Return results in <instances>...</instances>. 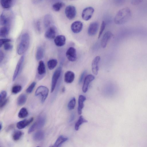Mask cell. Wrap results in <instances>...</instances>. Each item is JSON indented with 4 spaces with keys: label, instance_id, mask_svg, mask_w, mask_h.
I'll return each instance as SVG.
<instances>
[{
    "label": "cell",
    "instance_id": "8992f818",
    "mask_svg": "<svg viewBox=\"0 0 147 147\" xmlns=\"http://www.w3.org/2000/svg\"><path fill=\"white\" fill-rule=\"evenodd\" d=\"M62 67L60 66L58 67L54 72L52 78L51 92H53L54 90L58 81L61 73Z\"/></svg>",
    "mask_w": 147,
    "mask_h": 147
},
{
    "label": "cell",
    "instance_id": "52a82bcc",
    "mask_svg": "<svg viewBox=\"0 0 147 147\" xmlns=\"http://www.w3.org/2000/svg\"><path fill=\"white\" fill-rule=\"evenodd\" d=\"M24 59V56H22L20 58L16 66L13 76V81H15L20 74L22 68Z\"/></svg>",
    "mask_w": 147,
    "mask_h": 147
},
{
    "label": "cell",
    "instance_id": "836d02e7",
    "mask_svg": "<svg viewBox=\"0 0 147 147\" xmlns=\"http://www.w3.org/2000/svg\"><path fill=\"white\" fill-rule=\"evenodd\" d=\"M76 103L75 98H73L69 101L68 104V108L69 110H71L74 109Z\"/></svg>",
    "mask_w": 147,
    "mask_h": 147
},
{
    "label": "cell",
    "instance_id": "d590c367",
    "mask_svg": "<svg viewBox=\"0 0 147 147\" xmlns=\"http://www.w3.org/2000/svg\"><path fill=\"white\" fill-rule=\"evenodd\" d=\"M36 84V83L35 82H32L26 89V92L28 93H31L35 87Z\"/></svg>",
    "mask_w": 147,
    "mask_h": 147
},
{
    "label": "cell",
    "instance_id": "f546056e",
    "mask_svg": "<svg viewBox=\"0 0 147 147\" xmlns=\"http://www.w3.org/2000/svg\"><path fill=\"white\" fill-rule=\"evenodd\" d=\"M57 61L55 59H52L49 60L47 62V65L49 69L50 70L53 69L56 66Z\"/></svg>",
    "mask_w": 147,
    "mask_h": 147
},
{
    "label": "cell",
    "instance_id": "2e32d148",
    "mask_svg": "<svg viewBox=\"0 0 147 147\" xmlns=\"http://www.w3.org/2000/svg\"><path fill=\"white\" fill-rule=\"evenodd\" d=\"M100 60V57L97 56L93 60L92 63V71L93 73L95 75L98 74L99 69L98 63Z\"/></svg>",
    "mask_w": 147,
    "mask_h": 147
},
{
    "label": "cell",
    "instance_id": "8fae6325",
    "mask_svg": "<svg viewBox=\"0 0 147 147\" xmlns=\"http://www.w3.org/2000/svg\"><path fill=\"white\" fill-rule=\"evenodd\" d=\"M67 59L71 61H74L77 59V54L76 49L73 47H69L66 53Z\"/></svg>",
    "mask_w": 147,
    "mask_h": 147
},
{
    "label": "cell",
    "instance_id": "f1b7e54d",
    "mask_svg": "<svg viewBox=\"0 0 147 147\" xmlns=\"http://www.w3.org/2000/svg\"><path fill=\"white\" fill-rule=\"evenodd\" d=\"M88 122V121L85 119L82 116H80L78 121L75 124V128L76 130L77 131L79 129L80 126L82 123Z\"/></svg>",
    "mask_w": 147,
    "mask_h": 147
},
{
    "label": "cell",
    "instance_id": "6da1fadb",
    "mask_svg": "<svg viewBox=\"0 0 147 147\" xmlns=\"http://www.w3.org/2000/svg\"><path fill=\"white\" fill-rule=\"evenodd\" d=\"M131 15V11L129 8H123L119 10L116 14L114 19V22L118 25L123 24L129 20Z\"/></svg>",
    "mask_w": 147,
    "mask_h": 147
},
{
    "label": "cell",
    "instance_id": "9c48e42d",
    "mask_svg": "<svg viewBox=\"0 0 147 147\" xmlns=\"http://www.w3.org/2000/svg\"><path fill=\"white\" fill-rule=\"evenodd\" d=\"M37 74L36 78L38 80L42 79L45 75L46 69L44 62L42 61H40L38 64L37 69Z\"/></svg>",
    "mask_w": 147,
    "mask_h": 147
},
{
    "label": "cell",
    "instance_id": "9a60e30c",
    "mask_svg": "<svg viewBox=\"0 0 147 147\" xmlns=\"http://www.w3.org/2000/svg\"><path fill=\"white\" fill-rule=\"evenodd\" d=\"M83 26V24L82 22L77 21L74 22L72 24L71 28L74 33H78L82 30Z\"/></svg>",
    "mask_w": 147,
    "mask_h": 147
},
{
    "label": "cell",
    "instance_id": "d6a6232c",
    "mask_svg": "<svg viewBox=\"0 0 147 147\" xmlns=\"http://www.w3.org/2000/svg\"><path fill=\"white\" fill-rule=\"evenodd\" d=\"M23 134V132L20 131H16L13 133L12 138L15 141L19 140Z\"/></svg>",
    "mask_w": 147,
    "mask_h": 147
},
{
    "label": "cell",
    "instance_id": "f35d334b",
    "mask_svg": "<svg viewBox=\"0 0 147 147\" xmlns=\"http://www.w3.org/2000/svg\"><path fill=\"white\" fill-rule=\"evenodd\" d=\"M7 94L5 90L2 91L0 94V102H1L6 99Z\"/></svg>",
    "mask_w": 147,
    "mask_h": 147
},
{
    "label": "cell",
    "instance_id": "30bf717a",
    "mask_svg": "<svg viewBox=\"0 0 147 147\" xmlns=\"http://www.w3.org/2000/svg\"><path fill=\"white\" fill-rule=\"evenodd\" d=\"M94 11V9L91 7L85 8L83 10L82 12V18L85 21L89 20L92 17Z\"/></svg>",
    "mask_w": 147,
    "mask_h": 147
},
{
    "label": "cell",
    "instance_id": "ab89813d",
    "mask_svg": "<svg viewBox=\"0 0 147 147\" xmlns=\"http://www.w3.org/2000/svg\"><path fill=\"white\" fill-rule=\"evenodd\" d=\"M35 27L38 32L40 33L41 32V28L40 23L39 20H37L35 23Z\"/></svg>",
    "mask_w": 147,
    "mask_h": 147
},
{
    "label": "cell",
    "instance_id": "4316f807",
    "mask_svg": "<svg viewBox=\"0 0 147 147\" xmlns=\"http://www.w3.org/2000/svg\"><path fill=\"white\" fill-rule=\"evenodd\" d=\"M68 140L67 138L60 136L57 138L53 145L54 147H59Z\"/></svg>",
    "mask_w": 147,
    "mask_h": 147
},
{
    "label": "cell",
    "instance_id": "ffe728a7",
    "mask_svg": "<svg viewBox=\"0 0 147 147\" xmlns=\"http://www.w3.org/2000/svg\"><path fill=\"white\" fill-rule=\"evenodd\" d=\"M16 0H0L1 5L3 8L5 9H8L14 4Z\"/></svg>",
    "mask_w": 147,
    "mask_h": 147
},
{
    "label": "cell",
    "instance_id": "e0dca14e",
    "mask_svg": "<svg viewBox=\"0 0 147 147\" xmlns=\"http://www.w3.org/2000/svg\"><path fill=\"white\" fill-rule=\"evenodd\" d=\"M66 38L63 35H60L56 36L54 38V42L55 45L58 47H62L65 43Z\"/></svg>",
    "mask_w": 147,
    "mask_h": 147
},
{
    "label": "cell",
    "instance_id": "74e56055",
    "mask_svg": "<svg viewBox=\"0 0 147 147\" xmlns=\"http://www.w3.org/2000/svg\"><path fill=\"white\" fill-rule=\"evenodd\" d=\"M3 48L5 50L10 51L12 49L13 46L9 42H7L4 44Z\"/></svg>",
    "mask_w": 147,
    "mask_h": 147
},
{
    "label": "cell",
    "instance_id": "277c9868",
    "mask_svg": "<svg viewBox=\"0 0 147 147\" xmlns=\"http://www.w3.org/2000/svg\"><path fill=\"white\" fill-rule=\"evenodd\" d=\"M46 121V117L44 114L40 115L36 121L30 127L31 129L34 131L36 129L42 128L45 125Z\"/></svg>",
    "mask_w": 147,
    "mask_h": 147
},
{
    "label": "cell",
    "instance_id": "e575fe53",
    "mask_svg": "<svg viewBox=\"0 0 147 147\" xmlns=\"http://www.w3.org/2000/svg\"><path fill=\"white\" fill-rule=\"evenodd\" d=\"M22 89V87L20 85H16L14 86L12 88L11 92L14 94H16L19 92Z\"/></svg>",
    "mask_w": 147,
    "mask_h": 147
},
{
    "label": "cell",
    "instance_id": "83f0119b",
    "mask_svg": "<svg viewBox=\"0 0 147 147\" xmlns=\"http://www.w3.org/2000/svg\"><path fill=\"white\" fill-rule=\"evenodd\" d=\"M27 96L25 94H22L18 97L17 100V104L19 106L23 105L27 100Z\"/></svg>",
    "mask_w": 147,
    "mask_h": 147
},
{
    "label": "cell",
    "instance_id": "7dc6e473",
    "mask_svg": "<svg viewBox=\"0 0 147 147\" xmlns=\"http://www.w3.org/2000/svg\"><path fill=\"white\" fill-rule=\"evenodd\" d=\"M42 0H32V3L34 4H36L41 2Z\"/></svg>",
    "mask_w": 147,
    "mask_h": 147
},
{
    "label": "cell",
    "instance_id": "60d3db41",
    "mask_svg": "<svg viewBox=\"0 0 147 147\" xmlns=\"http://www.w3.org/2000/svg\"><path fill=\"white\" fill-rule=\"evenodd\" d=\"M11 41V40L9 38H2L0 39V46H1L4 45L5 43L7 42H9Z\"/></svg>",
    "mask_w": 147,
    "mask_h": 147
},
{
    "label": "cell",
    "instance_id": "bcb514c9",
    "mask_svg": "<svg viewBox=\"0 0 147 147\" xmlns=\"http://www.w3.org/2000/svg\"><path fill=\"white\" fill-rule=\"evenodd\" d=\"M75 117V115L74 113H72L69 119V122H71L73 121Z\"/></svg>",
    "mask_w": 147,
    "mask_h": 147
},
{
    "label": "cell",
    "instance_id": "681fc988",
    "mask_svg": "<svg viewBox=\"0 0 147 147\" xmlns=\"http://www.w3.org/2000/svg\"><path fill=\"white\" fill-rule=\"evenodd\" d=\"M65 88L64 87H63L62 89V91L63 92H64L65 91Z\"/></svg>",
    "mask_w": 147,
    "mask_h": 147
},
{
    "label": "cell",
    "instance_id": "4fadbf2b",
    "mask_svg": "<svg viewBox=\"0 0 147 147\" xmlns=\"http://www.w3.org/2000/svg\"><path fill=\"white\" fill-rule=\"evenodd\" d=\"M99 27V24L96 22H93L90 24L88 30V34L91 36L95 35L97 33Z\"/></svg>",
    "mask_w": 147,
    "mask_h": 147
},
{
    "label": "cell",
    "instance_id": "5b68a950",
    "mask_svg": "<svg viewBox=\"0 0 147 147\" xmlns=\"http://www.w3.org/2000/svg\"><path fill=\"white\" fill-rule=\"evenodd\" d=\"M49 92L48 88L46 87L40 86L36 89L35 92L36 96H40L41 98V102H44L46 99Z\"/></svg>",
    "mask_w": 147,
    "mask_h": 147
},
{
    "label": "cell",
    "instance_id": "f6af8a7d",
    "mask_svg": "<svg viewBox=\"0 0 147 147\" xmlns=\"http://www.w3.org/2000/svg\"><path fill=\"white\" fill-rule=\"evenodd\" d=\"M4 58V54L3 52L1 50L0 51V63L3 60Z\"/></svg>",
    "mask_w": 147,
    "mask_h": 147
},
{
    "label": "cell",
    "instance_id": "b9f144b4",
    "mask_svg": "<svg viewBox=\"0 0 147 147\" xmlns=\"http://www.w3.org/2000/svg\"><path fill=\"white\" fill-rule=\"evenodd\" d=\"M86 72L87 71L86 70L82 72L79 80L78 83L79 84H80L82 82L84 77L86 73Z\"/></svg>",
    "mask_w": 147,
    "mask_h": 147
},
{
    "label": "cell",
    "instance_id": "ba28073f",
    "mask_svg": "<svg viewBox=\"0 0 147 147\" xmlns=\"http://www.w3.org/2000/svg\"><path fill=\"white\" fill-rule=\"evenodd\" d=\"M65 13L67 18L70 20L74 19L76 14V10L75 7L72 5H69L65 8Z\"/></svg>",
    "mask_w": 147,
    "mask_h": 147
},
{
    "label": "cell",
    "instance_id": "7c38bea8",
    "mask_svg": "<svg viewBox=\"0 0 147 147\" xmlns=\"http://www.w3.org/2000/svg\"><path fill=\"white\" fill-rule=\"evenodd\" d=\"M56 29L54 26H50L45 34V37L48 39L55 38L56 34Z\"/></svg>",
    "mask_w": 147,
    "mask_h": 147
},
{
    "label": "cell",
    "instance_id": "7402d4cb",
    "mask_svg": "<svg viewBox=\"0 0 147 147\" xmlns=\"http://www.w3.org/2000/svg\"><path fill=\"white\" fill-rule=\"evenodd\" d=\"M86 99V97L83 95H80L79 96L78 108V112L79 115H80L82 113V109L84 107V102Z\"/></svg>",
    "mask_w": 147,
    "mask_h": 147
},
{
    "label": "cell",
    "instance_id": "c3c4849f",
    "mask_svg": "<svg viewBox=\"0 0 147 147\" xmlns=\"http://www.w3.org/2000/svg\"><path fill=\"white\" fill-rule=\"evenodd\" d=\"M0 131H1L2 128V123L1 122H0Z\"/></svg>",
    "mask_w": 147,
    "mask_h": 147
},
{
    "label": "cell",
    "instance_id": "d4e9b609",
    "mask_svg": "<svg viewBox=\"0 0 147 147\" xmlns=\"http://www.w3.org/2000/svg\"><path fill=\"white\" fill-rule=\"evenodd\" d=\"M44 55V50L43 48L41 46H38L37 49L36 53V58L37 61L42 59Z\"/></svg>",
    "mask_w": 147,
    "mask_h": 147
},
{
    "label": "cell",
    "instance_id": "cb8c5ba5",
    "mask_svg": "<svg viewBox=\"0 0 147 147\" xmlns=\"http://www.w3.org/2000/svg\"><path fill=\"white\" fill-rule=\"evenodd\" d=\"M52 21V16L49 14H47L45 16L43 20V23L45 27L48 28L50 27Z\"/></svg>",
    "mask_w": 147,
    "mask_h": 147
},
{
    "label": "cell",
    "instance_id": "44dd1931",
    "mask_svg": "<svg viewBox=\"0 0 147 147\" xmlns=\"http://www.w3.org/2000/svg\"><path fill=\"white\" fill-rule=\"evenodd\" d=\"M75 74L70 71H67L64 75V80L67 83H71L75 78Z\"/></svg>",
    "mask_w": 147,
    "mask_h": 147
},
{
    "label": "cell",
    "instance_id": "5bb4252c",
    "mask_svg": "<svg viewBox=\"0 0 147 147\" xmlns=\"http://www.w3.org/2000/svg\"><path fill=\"white\" fill-rule=\"evenodd\" d=\"M94 79V76L92 74L88 75L85 77L82 88V91L84 92L85 93L87 92L90 83Z\"/></svg>",
    "mask_w": 147,
    "mask_h": 147
},
{
    "label": "cell",
    "instance_id": "603a6c76",
    "mask_svg": "<svg viewBox=\"0 0 147 147\" xmlns=\"http://www.w3.org/2000/svg\"><path fill=\"white\" fill-rule=\"evenodd\" d=\"M45 136V133L43 131H39L34 134L33 138L35 141L39 142L42 140L44 139Z\"/></svg>",
    "mask_w": 147,
    "mask_h": 147
},
{
    "label": "cell",
    "instance_id": "ac0fdd59",
    "mask_svg": "<svg viewBox=\"0 0 147 147\" xmlns=\"http://www.w3.org/2000/svg\"><path fill=\"white\" fill-rule=\"evenodd\" d=\"M33 118L28 119H24L18 122L16 124L17 127L19 129H23L29 125L33 121Z\"/></svg>",
    "mask_w": 147,
    "mask_h": 147
},
{
    "label": "cell",
    "instance_id": "1f68e13d",
    "mask_svg": "<svg viewBox=\"0 0 147 147\" xmlns=\"http://www.w3.org/2000/svg\"><path fill=\"white\" fill-rule=\"evenodd\" d=\"M64 3L61 2H56L53 4L52 8L53 9L56 11H59L64 5Z\"/></svg>",
    "mask_w": 147,
    "mask_h": 147
},
{
    "label": "cell",
    "instance_id": "7bdbcfd3",
    "mask_svg": "<svg viewBox=\"0 0 147 147\" xmlns=\"http://www.w3.org/2000/svg\"><path fill=\"white\" fill-rule=\"evenodd\" d=\"M144 0H131V4L134 5H136L141 3Z\"/></svg>",
    "mask_w": 147,
    "mask_h": 147
},
{
    "label": "cell",
    "instance_id": "3957f363",
    "mask_svg": "<svg viewBox=\"0 0 147 147\" xmlns=\"http://www.w3.org/2000/svg\"><path fill=\"white\" fill-rule=\"evenodd\" d=\"M13 13L9 9H5L0 16V24L2 26H10L13 19Z\"/></svg>",
    "mask_w": 147,
    "mask_h": 147
},
{
    "label": "cell",
    "instance_id": "7a4b0ae2",
    "mask_svg": "<svg viewBox=\"0 0 147 147\" xmlns=\"http://www.w3.org/2000/svg\"><path fill=\"white\" fill-rule=\"evenodd\" d=\"M30 41L29 34L27 32L23 34L17 48V51L18 54L22 55L27 51L29 46Z\"/></svg>",
    "mask_w": 147,
    "mask_h": 147
},
{
    "label": "cell",
    "instance_id": "d6986e66",
    "mask_svg": "<svg viewBox=\"0 0 147 147\" xmlns=\"http://www.w3.org/2000/svg\"><path fill=\"white\" fill-rule=\"evenodd\" d=\"M113 36L112 33L109 31L105 33L101 40V45L102 48H105L106 47L109 40Z\"/></svg>",
    "mask_w": 147,
    "mask_h": 147
},
{
    "label": "cell",
    "instance_id": "ee69618b",
    "mask_svg": "<svg viewBox=\"0 0 147 147\" xmlns=\"http://www.w3.org/2000/svg\"><path fill=\"white\" fill-rule=\"evenodd\" d=\"M8 102V99L6 98L5 100L0 102V108H2L3 107L7 104Z\"/></svg>",
    "mask_w": 147,
    "mask_h": 147
},
{
    "label": "cell",
    "instance_id": "4dcf8cb0",
    "mask_svg": "<svg viewBox=\"0 0 147 147\" xmlns=\"http://www.w3.org/2000/svg\"><path fill=\"white\" fill-rule=\"evenodd\" d=\"M28 113L27 109L25 107L21 108L18 113V117L20 118L26 117L28 115Z\"/></svg>",
    "mask_w": 147,
    "mask_h": 147
},
{
    "label": "cell",
    "instance_id": "8d00e7d4",
    "mask_svg": "<svg viewBox=\"0 0 147 147\" xmlns=\"http://www.w3.org/2000/svg\"><path fill=\"white\" fill-rule=\"evenodd\" d=\"M106 25V24L105 22L104 21H103L102 22L101 24L100 30L98 35V38H99L100 37L103 31L105 30Z\"/></svg>",
    "mask_w": 147,
    "mask_h": 147
},
{
    "label": "cell",
    "instance_id": "484cf974",
    "mask_svg": "<svg viewBox=\"0 0 147 147\" xmlns=\"http://www.w3.org/2000/svg\"><path fill=\"white\" fill-rule=\"evenodd\" d=\"M10 30V26H3L0 28V36L5 38L8 35Z\"/></svg>",
    "mask_w": 147,
    "mask_h": 147
}]
</instances>
